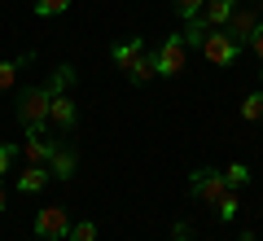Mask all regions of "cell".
I'll return each mask as SVG.
<instances>
[{
	"instance_id": "d4e9b609",
	"label": "cell",
	"mask_w": 263,
	"mask_h": 241,
	"mask_svg": "<svg viewBox=\"0 0 263 241\" xmlns=\"http://www.w3.org/2000/svg\"><path fill=\"white\" fill-rule=\"evenodd\" d=\"M176 241H189V224H176Z\"/></svg>"
},
{
	"instance_id": "8992f818",
	"label": "cell",
	"mask_w": 263,
	"mask_h": 241,
	"mask_svg": "<svg viewBox=\"0 0 263 241\" xmlns=\"http://www.w3.org/2000/svg\"><path fill=\"white\" fill-rule=\"evenodd\" d=\"M259 9H250V5H246V9H233V18H228V35L237 40V44H250V35H254V27H259Z\"/></svg>"
},
{
	"instance_id": "e0dca14e",
	"label": "cell",
	"mask_w": 263,
	"mask_h": 241,
	"mask_svg": "<svg viewBox=\"0 0 263 241\" xmlns=\"http://www.w3.org/2000/svg\"><path fill=\"white\" fill-rule=\"evenodd\" d=\"M215 215H219V224H233L237 219V189H228V193L215 202Z\"/></svg>"
},
{
	"instance_id": "9c48e42d",
	"label": "cell",
	"mask_w": 263,
	"mask_h": 241,
	"mask_svg": "<svg viewBox=\"0 0 263 241\" xmlns=\"http://www.w3.org/2000/svg\"><path fill=\"white\" fill-rule=\"evenodd\" d=\"M48 176H53V180H70V176H75V149L53 145V154H48Z\"/></svg>"
},
{
	"instance_id": "44dd1931",
	"label": "cell",
	"mask_w": 263,
	"mask_h": 241,
	"mask_svg": "<svg viewBox=\"0 0 263 241\" xmlns=\"http://www.w3.org/2000/svg\"><path fill=\"white\" fill-rule=\"evenodd\" d=\"M70 9V0H35V13L40 18H57V13Z\"/></svg>"
},
{
	"instance_id": "4fadbf2b",
	"label": "cell",
	"mask_w": 263,
	"mask_h": 241,
	"mask_svg": "<svg viewBox=\"0 0 263 241\" xmlns=\"http://www.w3.org/2000/svg\"><path fill=\"white\" fill-rule=\"evenodd\" d=\"M141 53H145V40H127V44H114V66H119V70H132Z\"/></svg>"
},
{
	"instance_id": "7a4b0ae2",
	"label": "cell",
	"mask_w": 263,
	"mask_h": 241,
	"mask_svg": "<svg viewBox=\"0 0 263 241\" xmlns=\"http://www.w3.org/2000/svg\"><path fill=\"white\" fill-rule=\"evenodd\" d=\"M189 193H193L197 202L215 206L219 197L228 193V180H224V171H215V167H197L193 176H189Z\"/></svg>"
},
{
	"instance_id": "484cf974",
	"label": "cell",
	"mask_w": 263,
	"mask_h": 241,
	"mask_svg": "<svg viewBox=\"0 0 263 241\" xmlns=\"http://www.w3.org/2000/svg\"><path fill=\"white\" fill-rule=\"evenodd\" d=\"M5 206H9V197H5V184H0V211H5Z\"/></svg>"
},
{
	"instance_id": "5b68a950",
	"label": "cell",
	"mask_w": 263,
	"mask_h": 241,
	"mask_svg": "<svg viewBox=\"0 0 263 241\" xmlns=\"http://www.w3.org/2000/svg\"><path fill=\"white\" fill-rule=\"evenodd\" d=\"M184 57H189V44H184V35H167L158 44V53H154V66H158V75H180L184 70Z\"/></svg>"
},
{
	"instance_id": "603a6c76",
	"label": "cell",
	"mask_w": 263,
	"mask_h": 241,
	"mask_svg": "<svg viewBox=\"0 0 263 241\" xmlns=\"http://www.w3.org/2000/svg\"><path fill=\"white\" fill-rule=\"evenodd\" d=\"M13 158H18V149H13V145H0V176L13 167Z\"/></svg>"
},
{
	"instance_id": "7c38bea8",
	"label": "cell",
	"mask_w": 263,
	"mask_h": 241,
	"mask_svg": "<svg viewBox=\"0 0 263 241\" xmlns=\"http://www.w3.org/2000/svg\"><path fill=\"white\" fill-rule=\"evenodd\" d=\"M31 62H35V57H31V53L13 57V62H0V92H9V88L18 84V70H27Z\"/></svg>"
},
{
	"instance_id": "30bf717a",
	"label": "cell",
	"mask_w": 263,
	"mask_h": 241,
	"mask_svg": "<svg viewBox=\"0 0 263 241\" xmlns=\"http://www.w3.org/2000/svg\"><path fill=\"white\" fill-rule=\"evenodd\" d=\"M233 0H206V5H202V13H197V18L206 22L211 31H219V27H228V18H233Z\"/></svg>"
},
{
	"instance_id": "6da1fadb",
	"label": "cell",
	"mask_w": 263,
	"mask_h": 241,
	"mask_svg": "<svg viewBox=\"0 0 263 241\" xmlns=\"http://www.w3.org/2000/svg\"><path fill=\"white\" fill-rule=\"evenodd\" d=\"M48 105H53L48 84H44V88H27V92L18 97V123H22L27 132H44V123H48Z\"/></svg>"
},
{
	"instance_id": "3957f363",
	"label": "cell",
	"mask_w": 263,
	"mask_h": 241,
	"mask_svg": "<svg viewBox=\"0 0 263 241\" xmlns=\"http://www.w3.org/2000/svg\"><path fill=\"white\" fill-rule=\"evenodd\" d=\"M35 237L40 241H66L70 237V211H66V206H40Z\"/></svg>"
},
{
	"instance_id": "f1b7e54d",
	"label": "cell",
	"mask_w": 263,
	"mask_h": 241,
	"mask_svg": "<svg viewBox=\"0 0 263 241\" xmlns=\"http://www.w3.org/2000/svg\"><path fill=\"white\" fill-rule=\"evenodd\" d=\"M259 79H263V70H259Z\"/></svg>"
},
{
	"instance_id": "ac0fdd59",
	"label": "cell",
	"mask_w": 263,
	"mask_h": 241,
	"mask_svg": "<svg viewBox=\"0 0 263 241\" xmlns=\"http://www.w3.org/2000/svg\"><path fill=\"white\" fill-rule=\"evenodd\" d=\"M211 35V27L202 18H189V27H184V44H193V48H202V40Z\"/></svg>"
},
{
	"instance_id": "7402d4cb",
	"label": "cell",
	"mask_w": 263,
	"mask_h": 241,
	"mask_svg": "<svg viewBox=\"0 0 263 241\" xmlns=\"http://www.w3.org/2000/svg\"><path fill=\"white\" fill-rule=\"evenodd\" d=\"M202 5H206V0H176V9L184 13V18H197V13H202Z\"/></svg>"
},
{
	"instance_id": "2e32d148",
	"label": "cell",
	"mask_w": 263,
	"mask_h": 241,
	"mask_svg": "<svg viewBox=\"0 0 263 241\" xmlns=\"http://www.w3.org/2000/svg\"><path fill=\"white\" fill-rule=\"evenodd\" d=\"M70 84H75V66H57V70H53V79H48V92H66V88H70Z\"/></svg>"
},
{
	"instance_id": "ffe728a7",
	"label": "cell",
	"mask_w": 263,
	"mask_h": 241,
	"mask_svg": "<svg viewBox=\"0 0 263 241\" xmlns=\"http://www.w3.org/2000/svg\"><path fill=\"white\" fill-rule=\"evenodd\" d=\"M66 241H97V224H92V219L70 224V237H66Z\"/></svg>"
},
{
	"instance_id": "8fae6325",
	"label": "cell",
	"mask_w": 263,
	"mask_h": 241,
	"mask_svg": "<svg viewBox=\"0 0 263 241\" xmlns=\"http://www.w3.org/2000/svg\"><path fill=\"white\" fill-rule=\"evenodd\" d=\"M48 180H53V176H48V167H31V162H27V171L18 176V193H22V197H27V193H40Z\"/></svg>"
},
{
	"instance_id": "277c9868",
	"label": "cell",
	"mask_w": 263,
	"mask_h": 241,
	"mask_svg": "<svg viewBox=\"0 0 263 241\" xmlns=\"http://www.w3.org/2000/svg\"><path fill=\"white\" fill-rule=\"evenodd\" d=\"M202 57H206L211 66H233L237 57H241V44H237V40L219 27V31H211V35L202 40Z\"/></svg>"
},
{
	"instance_id": "5bb4252c",
	"label": "cell",
	"mask_w": 263,
	"mask_h": 241,
	"mask_svg": "<svg viewBox=\"0 0 263 241\" xmlns=\"http://www.w3.org/2000/svg\"><path fill=\"white\" fill-rule=\"evenodd\" d=\"M154 75H158V66H154V53H141V57H136V66L127 70V79H132V84H149Z\"/></svg>"
},
{
	"instance_id": "4316f807",
	"label": "cell",
	"mask_w": 263,
	"mask_h": 241,
	"mask_svg": "<svg viewBox=\"0 0 263 241\" xmlns=\"http://www.w3.org/2000/svg\"><path fill=\"white\" fill-rule=\"evenodd\" d=\"M237 241H259V237H254V232H241V237H237Z\"/></svg>"
},
{
	"instance_id": "52a82bcc",
	"label": "cell",
	"mask_w": 263,
	"mask_h": 241,
	"mask_svg": "<svg viewBox=\"0 0 263 241\" xmlns=\"http://www.w3.org/2000/svg\"><path fill=\"white\" fill-rule=\"evenodd\" d=\"M48 123H53V127H62V132H70V127L79 123V110H75V101H70L66 92L53 97V105H48Z\"/></svg>"
},
{
	"instance_id": "83f0119b",
	"label": "cell",
	"mask_w": 263,
	"mask_h": 241,
	"mask_svg": "<svg viewBox=\"0 0 263 241\" xmlns=\"http://www.w3.org/2000/svg\"><path fill=\"white\" fill-rule=\"evenodd\" d=\"M259 9H263V0H259Z\"/></svg>"
},
{
	"instance_id": "cb8c5ba5",
	"label": "cell",
	"mask_w": 263,
	"mask_h": 241,
	"mask_svg": "<svg viewBox=\"0 0 263 241\" xmlns=\"http://www.w3.org/2000/svg\"><path fill=\"white\" fill-rule=\"evenodd\" d=\"M250 53H254V57H259V62H263V22H259V27H254V35H250Z\"/></svg>"
},
{
	"instance_id": "ba28073f",
	"label": "cell",
	"mask_w": 263,
	"mask_h": 241,
	"mask_svg": "<svg viewBox=\"0 0 263 241\" xmlns=\"http://www.w3.org/2000/svg\"><path fill=\"white\" fill-rule=\"evenodd\" d=\"M22 154H27V162H31V167H48L53 140H48L44 132H27V145H22Z\"/></svg>"
},
{
	"instance_id": "d6986e66",
	"label": "cell",
	"mask_w": 263,
	"mask_h": 241,
	"mask_svg": "<svg viewBox=\"0 0 263 241\" xmlns=\"http://www.w3.org/2000/svg\"><path fill=\"white\" fill-rule=\"evenodd\" d=\"M224 180H228V189L250 184V167H246V162H233V167H224Z\"/></svg>"
},
{
	"instance_id": "9a60e30c",
	"label": "cell",
	"mask_w": 263,
	"mask_h": 241,
	"mask_svg": "<svg viewBox=\"0 0 263 241\" xmlns=\"http://www.w3.org/2000/svg\"><path fill=\"white\" fill-rule=\"evenodd\" d=\"M241 119H246V123H263V88L241 101Z\"/></svg>"
}]
</instances>
